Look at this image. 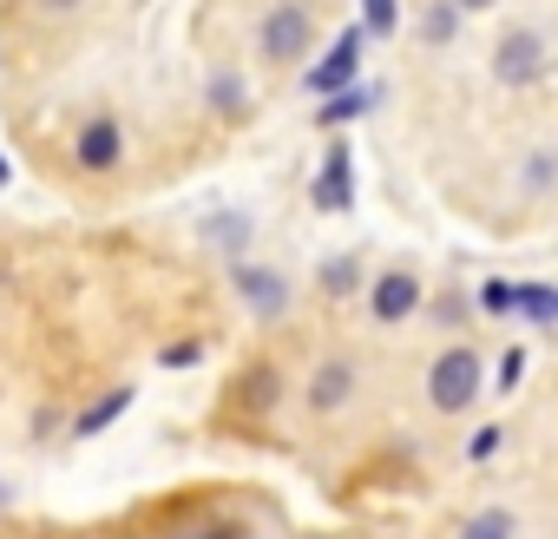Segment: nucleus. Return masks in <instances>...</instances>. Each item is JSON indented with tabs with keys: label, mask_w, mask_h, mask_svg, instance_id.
I'll return each instance as SVG.
<instances>
[{
	"label": "nucleus",
	"mask_w": 558,
	"mask_h": 539,
	"mask_svg": "<svg viewBox=\"0 0 558 539\" xmlns=\"http://www.w3.org/2000/svg\"><path fill=\"white\" fill-rule=\"evenodd\" d=\"M480 395H486V362H480V349H466V343L440 349L434 369H427V402H434L440 415H466Z\"/></svg>",
	"instance_id": "f257e3e1"
},
{
	"label": "nucleus",
	"mask_w": 558,
	"mask_h": 539,
	"mask_svg": "<svg viewBox=\"0 0 558 539\" xmlns=\"http://www.w3.org/2000/svg\"><path fill=\"white\" fill-rule=\"evenodd\" d=\"M310 40H316V21H310L303 0H283V8H269L263 27H256V53H263L269 67H296V60L310 53Z\"/></svg>",
	"instance_id": "f03ea898"
},
{
	"label": "nucleus",
	"mask_w": 558,
	"mask_h": 539,
	"mask_svg": "<svg viewBox=\"0 0 558 539\" xmlns=\"http://www.w3.org/2000/svg\"><path fill=\"white\" fill-rule=\"evenodd\" d=\"M545 67H551V53H545V40L532 27H506L499 34V47H493V80L499 86H538Z\"/></svg>",
	"instance_id": "7ed1b4c3"
},
{
	"label": "nucleus",
	"mask_w": 558,
	"mask_h": 539,
	"mask_svg": "<svg viewBox=\"0 0 558 539\" xmlns=\"http://www.w3.org/2000/svg\"><path fill=\"white\" fill-rule=\"evenodd\" d=\"M230 290L243 297V310H250L256 323H283V316H290V284H283V270L236 263V270H230Z\"/></svg>",
	"instance_id": "20e7f679"
},
{
	"label": "nucleus",
	"mask_w": 558,
	"mask_h": 539,
	"mask_svg": "<svg viewBox=\"0 0 558 539\" xmlns=\"http://www.w3.org/2000/svg\"><path fill=\"white\" fill-rule=\"evenodd\" d=\"M421 303H427V290H421V277H414V270H381V277L368 284V316H375L381 330L408 323Z\"/></svg>",
	"instance_id": "39448f33"
},
{
	"label": "nucleus",
	"mask_w": 558,
	"mask_h": 539,
	"mask_svg": "<svg viewBox=\"0 0 558 539\" xmlns=\"http://www.w3.org/2000/svg\"><path fill=\"white\" fill-rule=\"evenodd\" d=\"M310 204H316V211H329V217L355 211V152H349L342 139L323 152V171H316V184H310Z\"/></svg>",
	"instance_id": "423d86ee"
},
{
	"label": "nucleus",
	"mask_w": 558,
	"mask_h": 539,
	"mask_svg": "<svg viewBox=\"0 0 558 539\" xmlns=\"http://www.w3.org/2000/svg\"><path fill=\"white\" fill-rule=\"evenodd\" d=\"M355 388H362V369H355V356H329V362H316V369H310V388H303V402H310L316 415H342V408L355 402Z\"/></svg>",
	"instance_id": "0eeeda50"
},
{
	"label": "nucleus",
	"mask_w": 558,
	"mask_h": 539,
	"mask_svg": "<svg viewBox=\"0 0 558 539\" xmlns=\"http://www.w3.org/2000/svg\"><path fill=\"white\" fill-rule=\"evenodd\" d=\"M355 73H362V27H349V34L316 60V73H303V86H310L316 99H336V93L355 86Z\"/></svg>",
	"instance_id": "6e6552de"
},
{
	"label": "nucleus",
	"mask_w": 558,
	"mask_h": 539,
	"mask_svg": "<svg viewBox=\"0 0 558 539\" xmlns=\"http://www.w3.org/2000/svg\"><path fill=\"white\" fill-rule=\"evenodd\" d=\"M73 158H80V171H93V178L119 171V158H125V125H119L112 112L86 119V125H80V139H73Z\"/></svg>",
	"instance_id": "1a4fd4ad"
},
{
	"label": "nucleus",
	"mask_w": 558,
	"mask_h": 539,
	"mask_svg": "<svg viewBox=\"0 0 558 539\" xmlns=\"http://www.w3.org/2000/svg\"><path fill=\"white\" fill-rule=\"evenodd\" d=\"M316 284H323V297H329V303H342V297H355V290L368 284V270H362V256H355V250H342V256H329V263L316 270Z\"/></svg>",
	"instance_id": "9d476101"
},
{
	"label": "nucleus",
	"mask_w": 558,
	"mask_h": 539,
	"mask_svg": "<svg viewBox=\"0 0 558 539\" xmlns=\"http://www.w3.org/2000/svg\"><path fill=\"white\" fill-rule=\"evenodd\" d=\"M125 408H132V388H112L106 402H93V408H86V415L73 421V441H93V434H99V428H112V421H119Z\"/></svg>",
	"instance_id": "9b49d317"
},
{
	"label": "nucleus",
	"mask_w": 558,
	"mask_h": 539,
	"mask_svg": "<svg viewBox=\"0 0 558 539\" xmlns=\"http://www.w3.org/2000/svg\"><path fill=\"white\" fill-rule=\"evenodd\" d=\"M368 106H375V93H368V86H349V93H336V99L316 106V125H349V119H362Z\"/></svg>",
	"instance_id": "f8f14e48"
},
{
	"label": "nucleus",
	"mask_w": 558,
	"mask_h": 539,
	"mask_svg": "<svg viewBox=\"0 0 558 539\" xmlns=\"http://www.w3.org/2000/svg\"><path fill=\"white\" fill-rule=\"evenodd\" d=\"M453 539H519V519H512L506 506H480V513H473Z\"/></svg>",
	"instance_id": "ddd939ff"
},
{
	"label": "nucleus",
	"mask_w": 558,
	"mask_h": 539,
	"mask_svg": "<svg viewBox=\"0 0 558 539\" xmlns=\"http://www.w3.org/2000/svg\"><path fill=\"white\" fill-rule=\"evenodd\" d=\"M512 310L532 316V323H558V290H545V284H512Z\"/></svg>",
	"instance_id": "4468645a"
},
{
	"label": "nucleus",
	"mask_w": 558,
	"mask_h": 539,
	"mask_svg": "<svg viewBox=\"0 0 558 539\" xmlns=\"http://www.w3.org/2000/svg\"><path fill=\"white\" fill-rule=\"evenodd\" d=\"M243 402H250V408H263V415H269V408H276V402H283V375H276V369H269V362H263V369H250V375H243Z\"/></svg>",
	"instance_id": "2eb2a0df"
},
{
	"label": "nucleus",
	"mask_w": 558,
	"mask_h": 539,
	"mask_svg": "<svg viewBox=\"0 0 558 539\" xmlns=\"http://www.w3.org/2000/svg\"><path fill=\"white\" fill-rule=\"evenodd\" d=\"M453 34H460V8H453V0H434V8L421 14V40L427 47H447Z\"/></svg>",
	"instance_id": "dca6fc26"
},
{
	"label": "nucleus",
	"mask_w": 558,
	"mask_h": 539,
	"mask_svg": "<svg viewBox=\"0 0 558 539\" xmlns=\"http://www.w3.org/2000/svg\"><path fill=\"white\" fill-rule=\"evenodd\" d=\"M401 21H395V0H362V34L368 40H388Z\"/></svg>",
	"instance_id": "f3484780"
},
{
	"label": "nucleus",
	"mask_w": 558,
	"mask_h": 539,
	"mask_svg": "<svg viewBox=\"0 0 558 539\" xmlns=\"http://www.w3.org/2000/svg\"><path fill=\"white\" fill-rule=\"evenodd\" d=\"M558 184V152H532L525 158V191H551Z\"/></svg>",
	"instance_id": "a211bd4d"
},
{
	"label": "nucleus",
	"mask_w": 558,
	"mask_h": 539,
	"mask_svg": "<svg viewBox=\"0 0 558 539\" xmlns=\"http://www.w3.org/2000/svg\"><path fill=\"white\" fill-rule=\"evenodd\" d=\"M210 106H217L223 119H236V112H243V86H236L230 73H217V80H210Z\"/></svg>",
	"instance_id": "6ab92c4d"
},
{
	"label": "nucleus",
	"mask_w": 558,
	"mask_h": 539,
	"mask_svg": "<svg viewBox=\"0 0 558 539\" xmlns=\"http://www.w3.org/2000/svg\"><path fill=\"white\" fill-rule=\"evenodd\" d=\"M210 237H217L223 250H243V243H250V217H236V211H223V217L210 224Z\"/></svg>",
	"instance_id": "aec40b11"
},
{
	"label": "nucleus",
	"mask_w": 558,
	"mask_h": 539,
	"mask_svg": "<svg viewBox=\"0 0 558 539\" xmlns=\"http://www.w3.org/2000/svg\"><path fill=\"white\" fill-rule=\"evenodd\" d=\"M499 441H506V428H493V421H486V428H473L466 460H493V454H499Z\"/></svg>",
	"instance_id": "412c9836"
},
{
	"label": "nucleus",
	"mask_w": 558,
	"mask_h": 539,
	"mask_svg": "<svg viewBox=\"0 0 558 539\" xmlns=\"http://www.w3.org/2000/svg\"><path fill=\"white\" fill-rule=\"evenodd\" d=\"M519 375H525V349H506V356H499V375H493V382H499V395H512V388H519Z\"/></svg>",
	"instance_id": "4be33fe9"
},
{
	"label": "nucleus",
	"mask_w": 558,
	"mask_h": 539,
	"mask_svg": "<svg viewBox=\"0 0 558 539\" xmlns=\"http://www.w3.org/2000/svg\"><path fill=\"white\" fill-rule=\"evenodd\" d=\"M480 310L506 316V310H512V284H486V290H480Z\"/></svg>",
	"instance_id": "5701e85b"
},
{
	"label": "nucleus",
	"mask_w": 558,
	"mask_h": 539,
	"mask_svg": "<svg viewBox=\"0 0 558 539\" xmlns=\"http://www.w3.org/2000/svg\"><path fill=\"white\" fill-rule=\"evenodd\" d=\"M197 356H204V343H171V349H165L158 362H165V369H191Z\"/></svg>",
	"instance_id": "b1692460"
},
{
	"label": "nucleus",
	"mask_w": 558,
	"mask_h": 539,
	"mask_svg": "<svg viewBox=\"0 0 558 539\" xmlns=\"http://www.w3.org/2000/svg\"><path fill=\"white\" fill-rule=\"evenodd\" d=\"M184 539H250L243 526H230V519H217V526H204V532H184Z\"/></svg>",
	"instance_id": "393cba45"
},
{
	"label": "nucleus",
	"mask_w": 558,
	"mask_h": 539,
	"mask_svg": "<svg viewBox=\"0 0 558 539\" xmlns=\"http://www.w3.org/2000/svg\"><path fill=\"white\" fill-rule=\"evenodd\" d=\"M453 8H460V14H480V8H493V0H453Z\"/></svg>",
	"instance_id": "a878e982"
},
{
	"label": "nucleus",
	"mask_w": 558,
	"mask_h": 539,
	"mask_svg": "<svg viewBox=\"0 0 558 539\" xmlns=\"http://www.w3.org/2000/svg\"><path fill=\"white\" fill-rule=\"evenodd\" d=\"M8 178H14V158H8V152H0V184H8Z\"/></svg>",
	"instance_id": "bb28decb"
},
{
	"label": "nucleus",
	"mask_w": 558,
	"mask_h": 539,
	"mask_svg": "<svg viewBox=\"0 0 558 539\" xmlns=\"http://www.w3.org/2000/svg\"><path fill=\"white\" fill-rule=\"evenodd\" d=\"M47 8H60V14H66V8H80V0H47Z\"/></svg>",
	"instance_id": "cd10ccee"
}]
</instances>
